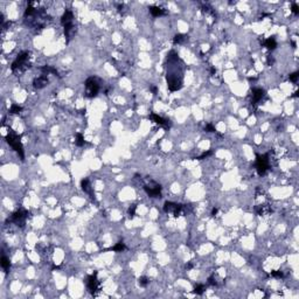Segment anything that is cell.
I'll return each instance as SVG.
<instances>
[{"mask_svg": "<svg viewBox=\"0 0 299 299\" xmlns=\"http://www.w3.org/2000/svg\"><path fill=\"white\" fill-rule=\"evenodd\" d=\"M166 68H167V86L171 91H178L183 84V70L185 67L175 50H171L166 57Z\"/></svg>", "mask_w": 299, "mask_h": 299, "instance_id": "cell-1", "label": "cell"}, {"mask_svg": "<svg viewBox=\"0 0 299 299\" xmlns=\"http://www.w3.org/2000/svg\"><path fill=\"white\" fill-rule=\"evenodd\" d=\"M29 60V53L28 52H22L20 53L17 59L13 61V63L11 65V69L13 73H23L25 70H27L31 64L28 62Z\"/></svg>", "mask_w": 299, "mask_h": 299, "instance_id": "cell-2", "label": "cell"}, {"mask_svg": "<svg viewBox=\"0 0 299 299\" xmlns=\"http://www.w3.org/2000/svg\"><path fill=\"white\" fill-rule=\"evenodd\" d=\"M6 141L12 146V149L15 150V152L21 157V159L23 160L25 154H23V146L21 144V138L20 136H18L13 130H8V133L6 136Z\"/></svg>", "mask_w": 299, "mask_h": 299, "instance_id": "cell-3", "label": "cell"}, {"mask_svg": "<svg viewBox=\"0 0 299 299\" xmlns=\"http://www.w3.org/2000/svg\"><path fill=\"white\" fill-rule=\"evenodd\" d=\"M84 86H86V96L89 97V98L96 97L97 94L99 92V89H101V84H99V81H98L97 77L86 78Z\"/></svg>", "mask_w": 299, "mask_h": 299, "instance_id": "cell-4", "label": "cell"}, {"mask_svg": "<svg viewBox=\"0 0 299 299\" xmlns=\"http://www.w3.org/2000/svg\"><path fill=\"white\" fill-rule=\"evenodd\" d=\"M270 168L269 154H257L256 156V171L258 175H264Z\"/></svg>", "mask_w": 299, "mask_h": 299, "instance_id": "cell-5", "label": "cell"}, {"mask_svg": "<svg viewBox=\"0 0 299 299\" xmlns=\"http://www.w3.org/2000/svg\"><path fill=\"white\" fill-rule=\"evenodd\" d=\"M147 181L149 183L144 185V191L147 193V195L151 198H161V189H162L161 185L151 179H147Z\"/></svg>", "mask_w": 299, "mask_h": 299, "instance_id": "cell-6", "label": "cell"}, {"mask_svg": "<svg viewBox=\"0 0 299 299\" xmlns=\"http://www.w3.org/2000/svg\"><path fill=\"white\" fill-rule=\"evenodd\" d=\"M29 216V213L27 210H23V209H20V210H17L14 213L12 214L11 216V222H13L14 224H17L18 227H23L25 223H26V220L28 219Z\"/></svg>", "mask_w": 299, "mask_h": 299, "instance_id": "cell-7", "label": "cell"}, {"mask_svg": "<svg viewBox=\"0 0 299 299\" xmlns=\"http://www.w3.org/2000/svg\"><path fill=\"white\" fill-rule=\"evenodd\" d=\"M86 288H88V291L92 296H95L99 291V280L97 279V272H94L92 275L88 276V278H86Z\"/></svg>", "mask_w": 299, "mask_h": 299, "instance_id": "cell-8", "label": "cell"}, {"mask_svg": "<svg viewBox=\"0 0 299 299\" xmlns=\"http://www.w3.org/2000/svg\"><path fill=\"white\" fill-rule=\"evenodd\" d=\"M183 210V204L180 203H174L171 201H167L164 204V212L165 213H172L175 217H178L181 212Z\"/></svg>", "mask_w": 299, "mask_h": 299, "instance_id": "cell-9", "label": "cell"}, {"mask_svg": "<svg viewBox=\"0 0 299 299\" xmlns=\"http://www.w3.org/2000/svg\"><path fill=\"white\" fill-rule=\"evenodd\" d=\"M251 95H252L251 104L256 105V104H258V102H261V99L265 96V91L263 89H261V88H254L252 91H251Z\"/></svg>", "mask_w": 299, "mask_h": 299, "instance_id": "cell-10", "label": "cell"}, {"mask_svg": "<svg viewBox=\"0 0 299 299\" xmlns=\"http://www.w3.org/2000/svg\"><path fill=\"white\" fill-rule=\"evenodd\" d=\"M48 83H49V80H48V77H47V75H41V76H39V77H36V78H34V81H33V86L35 88V89H42L44 88L46 86H48Z\"/></svg>", "mask_w": 299, "mask_h": 299, "instance_id": "cell-11", "label": "cell"}, {"mask_svg": "<svg viewBox=\"0 0 299 299\" xmlns=\"http://www.w3.org/2000/svg\"><path fill=\"white\" fill-rule=\"evenodd\" d=\"M149 117L151 118L154 123H157L158 125H160V126H164V128H168V126H170V120H167V119H165V118L158 116L157 113H151Z\"/></svg>", "mask_w": 299, "mask_h": 299, "instance_id": "cell-12", "label": "cell"}, {"mask_svg": "<svg viewBox=\"0 0 299 299\" xmlns=\"http://www.w3.org/2000/svg\"><path fill=\"white\" fill-rule=\"evenodd\" d=\"M71 22H74V13L70 11V10H65L63 15H62V18H61V23L63 26H65V25L71 23Z\"/></svg>", "mask_w": 299, "mask_h": 299, "instance_id": "cell-13", "label": "cell"}, {"mask_svg": "<svg viewBox=\"0 0 299 299\" xmlns=\"http://www.w3.org/2000/svg\"><path fill=\"white\" fill-rule=\"evenodd\" d=\"M81 187H82V189H83L84 192L88 193V194L90 195V198H91V199H95V194L92 193L91 188H90V182H89V179H83V180L81 181Z\"/></svg>", "mask_w": 299, "mask_h": 299, "instance_id": "cell-14", "label": "cell"}, {"mask_svg": "<svg viewBox=\"0 0 299 299\" xmlns=\"http://www.w3.org/2000/svg\"><path fill=\"white\" fill-rule=\"evenodd\" d=\"M263 46L267 48L269 50H273L276 47H277V42H276V39L273 38V36H271V38H267V40L263 42Z\"/></svg>", "mask_w": 299, "mask_h": 299, "instance_id": "cell-15", "label": "cell"}, {"mask_svg": "<svg viewBox=\"0 0 299 299\" xmlns=\"http://www.w3.org/2000/svg\"><path fill=\"white\" fill-rule=\"evenodd\" d=\"M150 13L153 15V17H161L165 14V10L161 8L159 6H150Z\"/></svg>", "mask_w": 299, "mask_h": 299, "instance_id": "cell-16", "label": "cell"}, {"mask_svg": "<svg viewBox=\"0 0 299 299\" xmlns=\"http://www.w3.org/2000/svg\"><path fill=\"white\" fill-rule=\"evenodd\" d=\"M41 71H42L44 75L54 74L55 76H56V75H59V71H57L54 67H52V65H43L42 68H41Z\"/></svg>", "mask_w": 299, "mask_h": 299, "instance_id": "cell-17", "label": "cell"}, {"mask_svg": "<svg viewBox=\"0 0 299 299\" xmlns=\"http://www.w3.org/2000/svg\"><path fill=\"white\" fill-rule=\"evenodd\" d=\"M187 40V36L183 35V34H177L174 38H173V43L174 44H180V43H183L185 41Z\"/></svg>", "mask_w": 299, "mask_h": 299, "instance_id": "cell-18", "label": "cell"}, {"mask_svg": "<svg viewBox=\"0 0 299 299\" xmlns=\"http://www.w3.org/2000/svg\"><path fill=\"white\" fill-rule=\"evenodd\" d=\"M255 212L257 215H264L265 212H271V209L267 208V206H264V204H259V206L255 207Z\"/></svg>", "mask_w": 299, "mask_h": 299, "instance_id": "cell-19", "label": "cell"}, {"mask_svg": "<svg viewBox=\"0 0 299 299\" xmlns=\"http://www.w3.org/2000/svg\"><path fill=\"white\" fill-rule=\"evenodd\" d=\"M1 267L5 270V272H7L8 269L11 267V262H10V259H8L6 256L1 257Z\"/></svg>", "mask_w": 299, "mask_h": 299, "instance_id": "cell-20", "label": "cell"}, {"mask_svg": "<svg viewBox=\"0 0 299 299\" xmlns=\"http://www.w3.org/2000/svg\"><path fill=\"white\" fill-rule=\"evenodd\" d=\"M109 250H112V251H118V252H120V251L125 250V244H124L123 242H118L116 246H112V248H110Z\"/></svg>", "mask_w": 299, "mask_h": 299, "instance_id": "cell-21", "label": "cell"}, {"mask_svg": "<svg viewBox=\"0 0 299 299\" xmlns=\"http://www.w3.org/2000/svg\"><path fill=\"white\" fill-rule=\"evenodd\" d=\"M204 290H206V288H204V285H203V284H196V285H195V288H194V293H195V294L201 296L203 292H204Z\"/></svg>", "mask_w": 299, "mask_h": 299, "instance_id": "cell-22", "label": "cell"}, {"mask_svg": "<svg viewBox=\"0 0 299 299\" xmlns=\"http://www.w3.org/2000/svg\"><path fill=\"white\" fill-rule=\"evenodd\" d=\"M84 137H83V134L82 133H77L76 134V145L77 146H83L84 145Z\"/></svg>", "mask_w": 299, "mask_h": 299, "instance_id": "cell-23", "label": "cell"}, {"mask_svg": "<svg viewBox=\"0 0 299 299\" xmlns=\"http://www.w3.org/2000/svg\"><path fill=\"white\" fill-rule=\"evenodd\" d=\"M22 110V107L18 104H12L11 109H10V113L11 115H15V113H19L20 111Z\"/></svg>", "mask_w": 299, "mask_h": 299, "instance_id": "cell-24", "label": "cell"}, {"mask_svg": "<svg viewBox=\"0 0 299 299\" xmlns=\"http://www.w3.org/2000/svg\"><path fill=\"white\" fill-rule=\"evenodd\" d=\"M138 283H139V285H140V286L145 288V286H147V284L150 283V280H149V278H147V277L143 276V277H139Z\"/></svg>", "mask_w": 299, "mask_h": 299, "instance_id": "cell-25", "label": "cell"}, {"mask_svg": "<svg viewBox=\"0 0 299 299\" xmlns=\"http://www.w3.org/2000/svg\"><path fill=\"white\" fill-rule=\"evenodd\" d=\"M298 77H299V73H298V71H296V73H292V74L288 75V80H290L291 82H293V83H296V82H297Z\"/></svg>", "mask_w": 299, "mask_h": 299, "instance_id": "cell-26", "label": "cell"}, {"mask_svg": "<svg viewBox=\"0 0 299 299\" xmlns=\"http://www.w3.org/2000/svg\"><path fill=\"white\" fill-rule=\"evenodd\" d=\"M212 154H213V152H212V151H207V152H203L201 156L196 157L195 159H198V160H202V159H206L207 157H209V156H212Z\"/></svg>", "mask_w": 299, "mask_h": 299, "instance_id": "cell-27", "label": "cell"}, {"mask_svg": "<svg viewBox=\"0 0 299 299\" xmlns=\"http://www.w3.org/2000/svg\"><path fill=\"white\" fill-rule=\"evenodd\" d=\"M204 131H207V132H216V128H215L213 124H207L204 126Z\"/></svg>", "mask_w": 299, "mask_h": 299, "instance_id": "cell-28", "label": "cell"}, {"mask_svg": "<svg viewBox=\"0 0 299 299\" xmlns=\"http://www.w3.org/2000/svg\"><path fill=\"white\" fill-rule=\"evenodd\" d=\"M136 209H137V206H136V204H133V206H131V207H130V209H128L130 217H133V216L136 215Z\"/></svg>", "mask_w": 299, "mask_h": 299, "instance_id": "cell-29", "label": "cell"}, {"mask_svg": "<svg viewBox=\"0 0 299 299\" xmlns=\"http://www.w3.org/2000/svg\"><path fill=\"white\" fill-rule=\"evenodd\" d=\"M271 276H273V277H277V278H283V272L282 271H272L271 272Z\"/></svg>", "mask_w": 299, "mask_h": 299, "instance_id": "cell-30", "label": "cell"}, {"mask_svg": "<svg viewBox=\"0 0 299 299\" xmlns=\"http://www.w3.org/2000/svg\"><path fill=\"white\" fill-rule=\"evenodd\" d=\"M291 10H292V12L297 15V14H299V7H298V5L297 4H292V7H291Z\"/></svg>", "mask_w": 299, "mask_h": 299, "instance_id": "cell-31", "label": "cell"}, {"mask_svg": "<svg viewBox=\"0 0 299 299\" xmlns=\"http://www.w3.org/2000/svg\"><path fill=\"white\" fill-rule=\"evenodd\" d=\"M208 284L212 285V286H215V285L217 284L216 280H215V278H214V276H210V277L208 278Z\"/></svg>", "mask_w": 299, "mask_h": 299, "instance_id": "cell-32", "label": "cell"}, {"mask_svg": "<svg viewBox=\"0 0 299 299\" xmlns=\"http://www.w3.org/2000/svg\"><path fill=\"white\" fill-rule=\"evenodd\" d=\"M150 90L153 92V95H157V92H158V88L156 86H150Z\"/></svg>", "mask_w": 299, "mask_h": 299, "instance_id": "cell-33", "label": "cell"}, {"mask_svg": "<svg viewBox=\"0 0 299 299\" xmlns=\"http://www.w3.org/2000/svg\"><path fill=\"white\" fill-rule=\"evenodd\" d=\"M275 62V60H273V57H271V56H267V64L269 65H272Z\"/></svg>", "mask_w": 299, "mask_h": 299, "instance_id": "cell-34", "label": "cell"}, {"mask_svg": "<svg viewBox=\"0 0 299 299\" xmlns=\"http://www.w3.org/2000/svg\"><path fill=\"white\" fill-rule=\"evenodd\" d=\"M217 212H219L217 208H213V210H212V216H215V215L217 214Z\"/></svg>", "mask_w": 299, "mask_h": 299, "instance_id": "cell-35", "label": "cell"}, {"mask_svg": "<svg viewBox=\"0 0 299 299\" xmlns=\"http://www.w3.org/2000/svg\"><path fill=\"white\" fill-rule=\"evenodd\" d=\"M186 267H187L188 270H191V269H193V264L189 262V263H187V264H186Z\"/></svg>", "mask_w": 299, "mask_h": 299, "instance_id": "cell-36", "label": "cell"}, {"mask_svg": "<svg viewBox=\"0 0 299 299\" xmlns=\"http://www.w3.org/2000/svg\"><path fill=\"white\" fill-rule=\"evenodd\" d=\"M210 73H212V75H214L216 73V69H215V68H212V69H210Z\"/></svg>", "mask_w": 299, "mask_h": 299, "instance_id": "cell-37", "label": "cell"}, {"mask_svg": "<svg viewBox=\"0 0 299 299\" xmlns=\"http://www.w3.org/2000/svg\"><path fill=\"white\" fill-rule=\"evenodd\" d=\"M122 10H123V5H119V6H118V11L120 12Z\"/></svg>", "mask_w": 299, "mask_h": 299, "instance_id": "cell-38", "label": "cell"}, {"mask_svg": "<svg viewBox=\"0 0 299 299\" xmlns=\"http://www.w3.org/2000/svg\"><path fill=\"white\" fill-rule=\"evenodd\" d=\"M292 47H293V48H296V42H293V41H292Z\"/></svg>", "mask_w": 299, "mask_h": 299, "instance_id": "cell-39", "label": "cell"}]
</instances>
